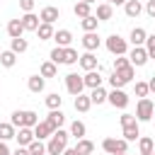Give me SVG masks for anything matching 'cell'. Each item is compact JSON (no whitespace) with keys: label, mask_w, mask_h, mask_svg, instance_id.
I'll use <instances>...</instances> for the list:
<instances>
[{"label":"cell","mask_w":155,"mask_h":155,"mask_svg":"<svg viewBox=\"0 0 155 155\" xmlns=\"http://www.w3.org/2000/svg\"><path fill=\"white\" fill-rule=\"evenodd\" d=\"M68 138H70V133H68V131L56 128V131L51 133L48 143H46V153H48V155H61V153L68 148Z\"/></svg>","instance_id":"cell-1"},{"label":"cell","mask_w":155,"mask_h":155,"mask_svg":"<svg viewBox=\"0 0 155 155\" xmlns=\"http://www.w3.org/2000/svg\"><path fill=\"white\" fill-rule=\"evenodd\" d=\"M10 124L15 126V128H19V126H29V128H34L36 124H39V114L36 111H31V109H27V111H12V116H10Z\"/></svg>","instance_id":"cell-2"},{"label":"cell","mask_w":155,"mask_h":155,"mask_svg":"<svg viewBox=\"0 0 155 155\" xmlns=\"http://www.w3.org/2000/svg\"><path fill=\"white\" fill-rule=\"evenodd\" d=\"M107 51L111 53V56H126L128 53V41L124 39V36H119V34H111V36H107Z\"/></svg>","instance_id":"cell-3"},{"label":"cell","mask_w":155,"mask_h":155,"mask_svg":"<svg viewBox=\"0 0 155 155\" xmlns=\"http://www.w3.org/2000/svg\"><path fill=\"white\" fill-rule=\"evenodd\" d=\"M102 150L109 153V155L128 153V140H126V138H104V140H102Z\"/></svg>","instance_id":"cell-4"},{"label":"cell","mask_w":155,"mask_h":155,"mask_svg":"<svg viewBox=\"0 0 155 155\" xmlns=\"http://www.w3.org/2000/svg\"><path fill=\"white\" fill-rule=\"evenodd\" d=\"M153 111H155L153 99L140 97V99H138V104H136V119H138V121H150V119H153Z\"/></svg>","instance_id":"cell-5"},{"label":"cell","mask_w":155,"mask_h":155,"mask_svg":"<svg viewBox=\"0 0 155 155\" xmlns=\"http://www.w3.org/2000/svg\"><path fill=\"white\" fill-rule=\"evenodd\" d=\"M65 90H68V92H70L73 97L82 94V90H85L82 75H78V73H68V75H65Z\"/></svg>","instance_id":"cell-6"},{"label":"cell","mask_w":155,"mask_h":155,"mask_svg":"<svg viewBox=\"0 0 155 155\" xmlns=\"http://www.w3.org/2000/svg\"><path fill=\"white\" fill-rule=\"evenodd\" d=\"M107 102L114 109H126L128 107V94L124 90H111V92H107Z\"/></svg>","instance_id":"cell-7"},{"label":"cell","mask_w":155,"mask_h":155,"mask_svg":"<svg viewBox=\"0 0 155 155\" xmlns=\"http://www.w3.org/2000/svg\"><path fill=\"white\" fill-rule=\"evenodd\" d=\"M128 61H131L133 68L145 65V63H148V51H145V46H133V48L128 51Z\"/></svg>","instance_id":"cell-8"},{"label":"cell","mask_w":155,"mask_h":155,"mask_svg":"<svg viewBox=\"0 0 155 155\" xmlns=\"http://www.w3.org/2000/svg\"><path fill=\"white\" fill-rule=\"evenodd\" d=\"M78 63H80V68L87 73V70H97L99 68V63H97V56L92 53V51H85L80 58H78Z\"/></svg>","instance_id":"cell-9"},{"label":"cell","mask_w":155,"mask_h":155,"mask_svg":"<svg viewBox=\"0 0 155 155\" xmlns=\"http://www.w3.org/2000/svg\"><path fill=\"white\" fill-rule=\"evenodd\" d=\"M19 22H22V27H24V31H36V27L41 24V19H39V15H34V12H24V15L19 17Z\"/></svg>","instance_id":"cell-10"},{"label":"cell","mask_w":155,"mask_h":155,"mask_svg":"<svg viewBox=\"0 0 155 155\" xmlns=\"http://www.w3.org/2000/svg\"><path fill=\"white\" fill-rule=\"evenodd\" d=\"M99 44H102V39H99L97 31H85V36H82V46H85V51H97Z\"/></svg>","instance_id":"cell-11"},{"label":"cell","mask_w":155,"mask_h":155,"mask_svg":"<svg viewBox=\"0 0 155 155\" xmlns=\"http://www.w3.org/2000/svg\"><path fill=\"white\" fill-rule=\"evenodd\" d=\"M82 82H85V87H90V90L102 87V75H99V68H97V70H87V73L82 75Z\"/></svg>","instance_id":"cell-12"},{"label":"cell","mask_w":155,"mask_h":155,"mask_svg":"<svg viewBox=\"0 0 155 155\" xmlns=\"http://www.w3.org/2000/svg\"><path fill=\"white\" fill-rule=\"evenodd\" d=\"M58 17H61V10H58V7H53V5H48V7H44V10L39 12V19H41V22H46V24H53Z\"/></svg>","instance_id":"cell-13"},{"label":"cell","mask_w":155,"mask_h":155,"mask_svg":"<svg viewBox=\"0 0 155 155\" xmlns=\"http://www.w3.org/2000/svg\"><path fill=\"white\" fill-rule=\"evenodd\" d=\"M56 128H51V124L48 121H39L36 126H34V138H39V140H46V138H51V133H53Z\"/></svg>","instance_id":"cell-14"},{"label":"cell","mask_w":155,"mask_h":155,"mask_svg":"<svg viewBox=\"0 0 155 155\" xmlns=\"http://www.w3.org/2000/svg\"><path fill=\"white\" fill-rule=\"evenodd\" d=\"M15 138H17V143L19 145H29L31 140H34V128H29V126H19V131L15 133Z\"/></svg>","instance_id":"cell-15"},{"label":"cell","mask_w":155,"mask_h":155,"mask_svg":"<svg viewBox=\"0 0 155 155\" xmlns=\"http://www.w3.org/2000/svg\"><path fill=\"white\" fill-rule=\"evenodd\" d=\"M27 87H29V92L39 94V92H44V87H46V78H41V75H29Z\"/></svg>","instance_id":"cell-16"},{"label":"cell","mask_w":155,"mask_h":155,"mask_svg":"<svg viewBox=\"0 0 155 155\" xmlns=\"http://www.w3.org/2000/svg\"><path fill=\"white\" fill-rule=\"evenodd\" d=\"M44 121H48V124H51V128H61V126L65 124V114H63L61 109H51V111H48V116H46Z\"/></svg>","instance_id":"cell-17"},{"label":"cell","mask_w":155,"mask_h":155,"mask_svg":"<svg viewBox=\"0 0 155 155\" xmlns=\"http://www.w3.org/2000/svg\"><path fill=\"white\" fill-rule=\"evenodd\" d=\"M145 39H148V31H145L143 27H133V29H131L128 41H131L133 46H143V44H145Z\"/></svg>","instance_id":"cell-18"},{"label":"cell","mask_w":155,"mask_h":155,"mask_svg":"<svg viewBox=\"0 0 155 155\" xmlns=\"http://www.w3.org/2000/svg\"><path fill=\"white\" fill-rule=\"evenodd\" d=\"M124 12H126V17L133 19V17H138V15L143 12V5H140L138 0H126V2H124Z\"/></svg>","instance_id":"cell-19"},{"label":"cell","mask_w":155,"mask_h":155,"mask_svg":"<svg viewBox=\"0 0 155 155\" xmlns=\"http://www.w3.org/2000/svg\"><path fill=\"white\" fill-rule=\"evenodd\" d=\"M53 31H56V29H53V24L41 22V24L36 27V31H34V34L39 36V41H48V39H53Z\"/></svg>","instance_id":"cell-20"},{"label":"cell","mask_w":155,"mask_h":155,"mask_svg":"<svg viewBox=\"0 0 155 155\" xmlns=\"http://www.w3.org/2000/svg\"><path fill=\"white\" fill-rule=\"evenodd\" d=\"M53 41H56V46H70V41H73V34L68 31V29H58V31H53Z\"/></svg>","instance_id":"cell-21"},{"label":"cell","mask_w":155,"mask_h":155,"mask_svg":"<svg viewBox=\"0 0 155 155\" xmlns=\"http://www.w3.org/2000/svg\"><path fill=\"white\" fill-rule=\"evenodd\" d=\"M111 15H114V7H111L109 2H102V5H97V12H94V17H97L99 22H107V19H111Z\"/></svg>","instance_id":"cell-22"},{"label":"cell","mask_w":155,"mask_h":155,"mask_svg":"<svg viewBox=\"0 0 155 155\" xmlns=\"http://www.w3.org/2000/svg\"><path fill=\"white\" fill-rule=\"evenodd\" d=\"M39 75H41V78H56V75H58V65H56L53 61H44L41 68H39Z\"/></svg>","instance_id":"cell-23"},{"label":"cell","mask_w":155,"mask_h":155,"mask_svg":"<svg viewBox=\"0 0 155 155\" xmlns=\"http://www.w3.org/2000/svg\"><path fill=\"white\" fill-rule=\"evenodd\" d=\"M15 133H17V128L10 124V121H0V140H12L15 138Z\"/></svg>","instance_id":"cell-24"},{"label":"cell","mask_w":155,"mask_h":155,"mask_svg":"<svg viewBox=\"0 0 155 155\" xmlns=\"http://www.w3.org/2000/svg\"><path fill=\"white\" fill-rule=\"evenodd\" d=\"M80 27H82V31H97L99 19H97L94 15H87V17H82V19H80Z\"/></svg>","instance_id":"cell-25"},{"label":"cell","mask_w":155,"mask_h":155,"mask_svg":"<svg viewBox=\"0 0 155 155\" xmlns=\"http://www.w3.org/2000/svg\"><path fill=\"white\" fill-rule=\"evenodd\" d=\"M7 34H10V39H17V36H22V34H24V27H22V22H19V19H10V22H7Z\"/></svg>","instance_id":"cell-26"},{"label":"cell","mask_w":155,"mask_h":155,"mask_svg":"<svg viewBox=\"0 0 155 155\" xmlns=\"http://www.w3.org/2000/svg\"><path fill=\"white\" fill-rule=\"evenodd\" d=\"M90 107H92L90 94H78V97H75V111L85 114V111H90Z\"/></svg>","instance_id":"cell-27"},{"label":"cell","mask_w":155,"mask_h":155,"mask_svg":"<svg viewBox=\"0 0 155 155\" xmlns=\"http://www.w3.org/2000/svg\"><path fill=\"white\" fill-rule=\"evenodd\" d=\"M85 133H87V126H85L82 121H78V119H75V121L70 124V136L80 140V138H85Z\"/></svg>","instance_id":"cell-28"},{"label":"cell","mask_w":155,"mask_h":155,"mask_svg":"<svg viewBox=\"0 0 155 155\" xmlns=\"http://www.w3.org/2000/svg\"><path fill=\"white\" fill-rule=\"evenodd\" d=\"M124 138H126L128 143L140 138V131H138V121H136V124H128V126H124Z\"/></svg>","instance_id":"cell-29"},{"label":"cell","mask_w":155,"mask_h":155,"mask_svg":"<svg viewBox=\"0 0 155 155\" xmlns=\"http://www.w3.org/2000/svg\"><path fill=\"white\" fill-rule=\"evenodd\" d=\"M17 63V53L15 51H0V65L2 68H12Z\"/></svg>","instance_id":"cell-30"},{"label":"cell","mask_w":155,"mask_h":155,"mask_svg":"<svg viewBox=\"0 0 155 155\" xmlns=\"http://www.w3.org/2000/svg\"><path fill=\"white\" fill-rule=\"evenodd\" d=\"M73 12H75V17H87V15H92V5H87V2H82V0H78L75 2V7H73Z\"/></svg>","instance_id":"cell-31"},{"label":"cell","mask_w":155,"mask_h":155,"mask_svg":"<svg viewBox=\"0 0 155 155\" xmlns=\"http://www.w3.org/2000/svg\"><path fill=\"white\" fill-rule=\"evenodd\" d=\"M90 102H92V104H104V102H107V90H104V87H94V90L90 92Z\"/></svg>","instance_id":"cell-32"},{"label":"cell","mask_w":155,"mask_h":155,"mask_svg":"<svg viewBox=\"0 0 155 155\" xmlns=\"http://www.w3.org/2000/svg\"><path fill=\"white\" fill-rule=\"evenodd\" d=\"M75 148H78V153H80V155H92V153H94V143H92V140H87V138H80Z\"/></svg>","instance_id":"cell-33"},{"label":"cell","mask_w":155,"mask_h":155,"mask_svg":"<svg viewBox=\"0 0 155 155\" xmlns=\"http://www.w3.org/2000/svg\"><path fill=\"white\" fill-rule=\"evenodd\" d=\"M78 58H80V56H78V51H75V48H70V46H65V48H63V63H65V65H75V63H78Z\"/></svg>","instance_id":"cell-34"},{"label":"cell","mask_w":155,"mask_h":155,"mask_svg":"<svg viewBox=\"0 0 155 155\" xmlns=\"http://www.w3.org/2000/svg\"><path fill=\"white\" fill-rule=\"evenodd\" d=\"M27 48H29V44H27V39H22V36L12 39V44H10V51H15V53H24Z\"/></svg>","instance_id":"cell-35"},{"label":"cell","mask_w":155,"mask_h":155,"mask_svg":"<svg viewBox=\"0 0 155 155\" xmlns=\"http://www.w3.org/2000/svg\"><path fill=\"white\" fill-rule=\"evenodd\" d=\"M44 102H46V107H48V109H61V104H63V97H61L58 92H51V94H48Z\"/></svg>","instance_id":"cell-36"},{"label":"cell","mask_w":155,"mask_h":155,"mask_svg":"<svg viewBox=\"0 0 155 155\" xmlns=\"http://www.w3.org/2000/svg\"><path fill=\"white\" fill-rule=\"evenodd\" d=\"M27 148H29V155H44V153H46V145H44V140H39V138H34Z\"/></svg>","instance_id":"cell-37"},{"label":"cell","mask_w":155,"mask_h":155,"mask_svg":"<svg viewBox=\"0 0 155 155\" xmlns=\"http://www.w3.org/2000/svg\"><path fill=\"white\" fill-rule=\"evenodd\" d=\"M153 145H155L153 138H148V136H140L138 138V150L140 153H153Z\"/></svg>","instance_id":"cell-38"},{"label":"cell","mask_w":155,"mask_h":155,"mask_svg":"<svg viewBox=\"0 0 155 155\" xmlns=\"http://www.w3.org/2000/svg\"><path fill=\"white\" fill-rule=\"evenodd\" d=\"M109 85H111V90H121V87L126 85V80H124V78H121L116 70H114V73L109 75Z\"/></svg>","instance_id":"cell-39"},{"label":"cell","mask_w":155,"mask_h":155,"mask_svg":"<svg viewBox=\"0 0 155 155\" xmlns=\"http://www.w3.org/2000/svg\"><path fill=\"white\" fill-rule=\"evenodd\" d=\"M48 61H53L56 65H61V63H63V46H56V48H51V53H48Z\"/></svg>","instance_id":"cell-40"},{"label":"cell","mask_w":155,"mask_h":155,"mask_svg":"<svg viewBox=\"0 0 155 155\" xmlns=\"http://www.w3.org/2000/svg\"><path fill=\"white\" fill-rule=\"evenodd\" d=\"M145 51H148V58H155V34H148V39H145Z\"/></svg>","instance_id":"cell-41"},{"label":"cell","mask_w":155,"mask_h":155,"mask_svg":"<svg viewBox=\"0 0 155 155\" xmlns=\"http://www.w3.org/2000/svg\"><path fill=\"white\" fill-rule=\"evenodd\" d=\"M128 65H131L128 56H116V58H114V70H124V68H128Z\"/></svg>","instance_id":"cell-42"},{"label":"cell","mask_w":155,"mask_h":155,"mask_svg":"<svg viewBox=\"0 0 155 155\" xmlns=\"http://www.w3.org/2000/svg\"><path fill=\"white\" fill-rule=\"evenodd\" d=\"M116 73H119V75H121L126 82H131V80H133V75H136V68H133V65H128V68H124V70H116Z\"/></svg>","instance_id":"cell-43"},{"label":"cell","mask_w":155,"mask_h":155,"mask_svg":"<svg viewBox=\"0 0 155 155\" xmlns=\"http://www.w3.org/2000/svg\"><path fill=\"white\" fill-rule=\"evenodd\" d=\"M150 94V90H148V82H136V97H148Z\"/></svg>","instance_id":"cell-44"},{"label":"cell","mask_w":155,"mask_h":155,"mask_svg":"<svg viewBox=\"0 0 155 155\" xmlns=\"http://www.w3.org/2000/svg\"><path fill=\"white\" fill-rule=\"evenodd\" d=\"M34 5H36V0H19V10L22 12H34Z\"/></svg>","instance_id":"cell-45"},{"label":"cell","mask_w":155,"mask_h":155,"mask_svg":"<svg viewBox=\"0 0 155 155\" xmlns=\"http://www.w3.org/2000/svg\"><path fill=\"white\" fill-rule=\"evenodd\" d=\"M138 119H136V114H128V111H124L121 114V126H128V124H136Z\"/></svg>","instance_id":"cell-46"},{"label":"cell","mask_w":155,"mask_h":155,"mask_svg":"<svg viewBox=\"0 0 155 155\" xmlns=\"http://www.w3.org/2000/svg\"><path fill=\"white\" fill-rule=\"evenodd\" d=\"M143 10H145V12H148V17H153V19H155V0H148V2H145V7H143Z\"/></svg>","instance_id":"cell-47"},{"label":"cell","mask_w":155,"mask_h":155,"mask_svg":"<svg viewBox=\"0 0 155 155\" xmlns=\"http://www.w3.org/2000/svg\"><path fill=\"white\" fill-rule=\"evenodd\" d=\"M0 155H12V150L7 148V143H5V140H0Z\"/></svg>","instance_id":"cell-48"},{"label":"cell","mask_w":155,"mask_h":155,"mask_svg":"<svg viewBox=\"0 0 155 155\" xmlns=\"http://www.w3.org/2000/svg\"><path fill=\"white\" fill-rule=\"evenodd\" d=\"M12 155H29V148H24V145H17V150H15Z\"/></svg>","instance_id":"cell-49"},{"label":"cell","mask_w":155,"mask_h":155,"mask_svg":"<svg viewBox=\"0 0 155 155\" xmlns=\"http://www.w3.org/2000/svg\"><path fill=\"white\" fill-rule=\"evenodd\" d=\"M61 155H80V153H78V148H65Z\"/></svg>","instance_id":"cell-50"},{"label":"cell","mask_w":155,"mask_h":155,"mask_svg":"<svg viewBox=\"0 0 155 155\" xmlns=\"http://www.w3.org/2000/svg\"><path fill=\"white\" fill-rule=\"evenodd\" d=\"M148 90H150V92H153V94H155V75H153V78H150V80H148Z\"/></svg>","instance_id":"cell-51"},{"label":"cell","mask_w":155,"mask_h":155,"mask_svg":"<svg viewBox=\"0 0 155 155\" xmlns=\"http://www.w3.org/2000/svg\"><path fill=\"white\" fill-rule=\"evenodd\" d=\"M124 2H126V0H114L111 5H124Z\"/></svg>","instance_id":"cell-52"},{"label":"cell","mask_w":155,"mask_h":155,"mask_svg":"<svg viewBox=\"0 0 155 155\" xmlns=\"http://www.w3.org/2000/svg\"><path fill=\"white\" fill-rule=\"evenodd\" d=\"M82 2H87V5H94V2H97V0H82Z\"/></svg>","instance_id":"cell-53"},{"label":"cell","mask_w":155,"mask_h":155,"mask_svg":"<svg viewBox=\"0 0 155 155\" xmlns=\"http://www.w3.org/2000/svg\"><path fill=\"white\" fill-rule=\"evenodd\" d=\"M140 155H153V153H140Z\"/></svg>","instance_id":"cell-54"},{"label":"cell","mask_w":155,"mask_h":155,"mask_svg":"<svg viewBox=\"0 0 155 155\" xmlns=\"http://www.w3.org/2000/svg\"><path fill=\"white\" fill-rule=\"evenodd\" d=\"M104 2H109V5H111V2H114V0H104Z\"/></svg>","instance_id":"cell-55"},{"label":"cell","mask_w":155,"mask_h":155,"mask_svg":"<svg viewBox=\"0 0 155 155\" xmlns=\"http://www.w3.org/2000/svg\"><path fill=\"white\" fill-rule=\"evenodd\" d=\"M153 155H155V145H153Z\"/></svg>","instance_id":"cell-56"},{"label":"cell","mask_w":155,"mask_h":155,"mask_svg":"<svg viewBox=\"0 0 155 155\" xmlns=\"http://www.w3.org/2000/svg\"><path fill=\"white\" fill-rule=\"evenodd\" d=\"M119 155H128V153H119Z\"/></svg>","instance_id":"cell-57"},{"label":"cell","mask_w":155,"mask_h":155,"mask_svg":"<svg viewBox=\"0 0 155 155\" xmlns=\"http://www.w3.org/2000/svg\"><path fill=\"white\" fill-rule=\"evenodd\" d=\"M153 119H155V111H153Z\"/></svg>","instance_id":"cell-58"},{"label":"cell","mask_w":155,"mask_h":155,"mask_svg":"<svg viewBox=\"0 0 155 155\" xmlns=\"http://www.w3.org/2000/svg\"><path fill=\"white\" fill-rule=\"evenodd\" d=\"M0 92H2V87H0Z\"/></svg>","instance_id":"cell-59"}]
</instances>
